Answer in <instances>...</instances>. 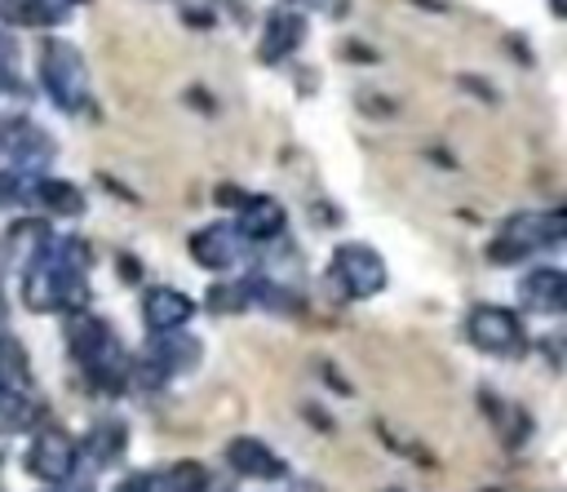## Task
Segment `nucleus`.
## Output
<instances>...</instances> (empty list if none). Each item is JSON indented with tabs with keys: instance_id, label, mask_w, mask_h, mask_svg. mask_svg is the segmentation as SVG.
Segmentation results:
<instances>
[{
	"instance_id": "nucleus-20",
	"label": "nucleus",
	"mask_w": 567,
	"mask_h": 492,
	"mask_svg": "<svg viewBox=\"0 0 567 492\" xmlns=\"http://www.w3.org/2000/svg\"><path fill=\"white\" fill-rule=\"evenodd\" d=\"M35 421V403L22 390H0V430H27Z\"/></svg>"
},
{
	"instance_id": "nucleus-26",
	"label": "nucleus",
	"mask_w": 567,
	"mask_h": 492,
	"mask_svg": "<svg viewBox=\"0 0 567 492\" xmlns=\"http://www.w3.org/2000/svg\"><path fill=\"white\" fill-rule=\"evenodd\" d=\"M297 9H319V4H328V0H292Z\"/></svg>"
},
{
	"instance_id": "nucleus-7",
	"label": "nucleus",
	"mask_w": 567,
	"mask_h": 492,
	"mask_svg": "<svg viewBox=\"0 0 567 492\" xmlns=\"http://www.w3.org/2000/svg\"><path fill=\"white\" fill-rule=\"evenodd\" d=\"M75 461H80V443H75L62 426L35 430V439H31V448H27V470H31L40 483L58 488V483L75 479Z\"/></svg>"
},
{
	"instance_id": "nucleus-12",
	"label": "nucleus",
	"mask_w": 567,
	"mask_h": 492,
	"mask_svg": "<svg viewBox=\"0 0 567 492\" xmlns=\"http://www.w3.org/2000/svg\"><path fill=\"white\" fill-rule=\"evenodd\" d=\"M226 461H230V470H239L244 479H266V483H275V479H284V474H288L284 457H279L270 443L252 439V434L230 439V443H226Z\"/></svg>"
},
{
	"instance_id": "nucleus-11",
	"label": "nucleus",
	"mask_w": 567,
	"mask_h": 492,
	"mask_svg": "<svg viewBox=\"0 0 567 492\" xmlns=\"http://www.w3.org/2000/svg\"><path fill=\"white\" fill-rule=\"evenodd\" d=\"M284 222H288V213H284V204L275 195H248L230 226L239 230L244 244H266V239L284 235Z\"/></svg>"
},
{
	"instance_id": "nucleus-21",
	"label": "nucleus",
	"mask_w": 567,
	"mask_h": 492,
	"mask_svg": "<svg viewBox=\"0 0 567 492\" xmlns=\"http://www.w3.org/2000/svg\"><path fill=\"white\" fill-rule=\"evenodd\" d=\"M164 492H204L208 488V470L199 461H177L164 479H159Z\"/></svg>"
},
{
	"instance_id": "nucleus-2",
	"label": "nucleus",
	"mask_w": 567,
	"mask_h": 492,
	"mask_svg": "<svg viewBox=\"0 0 567 492\" xmlns=\"http://www.w3.org/2000/svg\"><path fill=\"white\" fill-rule=\"evenodd\" d=\"M66 346H71V355H75V363L89 372V381L97 386V390H120L124 381H128V355H124V346L115 341V332L97 319V315H75L71 324H66Z\"/></svg>"
},
{
	"instance_id": "nucleus-9",
	"label": "nucleus",
	"mask_w": 567,
	"mask_h": 492,
	"mask_svg": "<svg viewBox=\"0 0 567 492\" xmlns=\"http://www.w3.org/2000/svg\"><path fill=\"white\" fill-rule=\"evenodd\" d=\"M195 363H199V341L177 332V337H159L155 341V350L137 363V377L146 372V386H159V381H168L177 372H190Z\"/></svg>"
},
{
	"instance_id": "nucleus-4",
	"label": "nucleus",
	"mask_w": 567,
	"mask_h": 492,
	"mask_svg": "<svg viewBox=\"0 0 567 492\" xmlns=\"http://www.w3.org/2000/svg\"><path fill=\"white\" fill-rule=\"evenodd\" d=\"M563 230H567L563 208H545V213H514V217L496 230V239H492L487 257H492V262H523V257L545 253L549 244H558V239H563Z\"/></svg>"
},
{
	"instance_id": "nucleus-3",
	"label": "nucleus",
	"mask_w": 567,
	"mask_h": 492,
	"mask_svg": "<svg viewBox=\"0 0 567 492\" xmlns=\"http://www.w3.org/2000/svg\"><path fill=\"white\" fill-rule=\"evenodd\" d=\"M40 84L58 111H80L89 102V66L71 40L40 44Z\"/></svg>"
},
{
	"instance_id": "nucleus-24",
	"label": "nucleus",
	"mask_w": 567,
	"mask_h": 492,
	"mask_svg": "<svg viewBox=\"0 0 567 492\" xmlns=\"http://www.w3.org/2000/svg\"><path fill=\"white\" fill-rule=\"evenodd\" d=\"M115 492H164V488H159V474H128L115 483Z\"/></svg>"
},
{
	"instance_id": "nucleus-16",
	"label": "nucleus",
	"mask_w": 567,
	"mask_h": 492,
	"mask_svg": "<svg viewBox=\"0 0 567 492\" xmlns=\"http://www.w3.org/2000/svg\"><path fill=\"white\" fill-rule=\"evenodd\" d=\"M62 0H0V22L9 27H53L62 22Z\"/></svg>"
},
{
	"instance_id": "nucleus-28",
	"label": "nucleus",
	"mask_w": 567,
	"mask_h": 492,
	"mask_svg": "<svg viewBox=\"0 0 567 492\" xmlns=\"http://www.w3.org/2000/svg\"><path fill=\"white\" fill-rule=\"evenodd\" d=\"M62 4H66V9H71V4H84V0H62Z\"/></svg>"
},
{
	"instance_id": "nucleus-5",
	"label": "nucleus",
	"mask_w": 567,
	"mask_h": 492,
	"mask_svg": "<svg viewBox=\"0 0 567 492\" xmlns=\"http://www.w3.org/2000/svg\"><path fill=\"white\" fill-rule=\"evenodd\" d=\"M332 279L341 284V293L346 297H377L381 288H385V279H390V270H385V262H381V253L377 248H368V244H341L337 253H332Z\"/></svg>"
},
{
	"instance_id": "nucleus-1",
	"label": "nucleus",
	"mask_w": 567,
	"mask_h": 492,
	"mask_svg": "<svg viewBox=\"0 0 567 492\" xmlns=\"http://www.w3.org/2000/svg\"><path fill=\"white\" fill-rule=\"evenodd\" d=\"M22 297L31 310H80L89 288H84V244L75 239H49L40 257L27 266Z\"/></svg>"
},
{
	"instance_id": "nucleus-25",
	"label": "nucleus",
	"mask_w": 567,
	"mask_h": 492,
	"mask_svg": "<svg viewBox=\"0 0 567 492\" xmlns=\"http://www.w3.org/2000/svg\"><path fill=\"white\" fill-rule=\"evenodd\" d=\"M53 492H93V488H89V483H75V479H66V483H58Z\"/></svg>"
},
{
	"instance_id": "nucleus-23",
	"label": "nucleus",
	"mask_w": 567,
	"mask_h": 492,
	"mask_svg": "<svg viewBox=\"0 0 567 492\" xmlns=\"http://www.w3.org/2000/svg\"><path fill=\"white\" fill-rule=\"evenodd\" d=\"M31 191L27 173H13V168H0V208H13L22 195Z\"/></svg>"
},
{
	"instance_id": "nucleus-10",
	"label": "nucleus",
	"mask_w": 567,
	"mask_h": 492,
	"mask_svg": "<svg viewBox=\"0 0 567 492\" xmlns=\"http://www.w3.org/2000/svg\"><path fill=\"white\" fill-rule=\"evenodd\" d=\"M190 257L204 270H230L244 257V239H239V230L230 222H213V226H199L190 235Z\"/></svg>"
},
{
	"instance_id": "nucleus-19",
	"label": "nucleus",
	"mask_w": 567,
	"mask_h": 492,
	"mask_svg": "<svg viewBox=\"0 0 567 492\" xmlns=\"http://www.w3.org/2000/svg\"><path fill=\"white\" fill-rule=\"evenodd\" d=\"M124 426L120 421H97L93 430H89V439H84V452L97 461V465H115L120 457H124Z\"/></svg>"
},
{
	"instance_id": "nucleus-6",
	"label": "nucleus",
	"mask_w": 567,
	"mask_h": 492,
	"mask_svg": "<svg viewBox=\"0 0 567 492\" xmlns=\"http://www.w3.org/2000/svg\"><path fill=\"white\" fill-rule=\"evenodd\" d=\"M465 337L470 346H478L483 355H523L527 337H523V324L509 306H474L470 319H465Z\"/></svg>"
},
{
	"instance_id": "nucleus-14",
	"label": "nucleus",
	"mask_w": 567,
	"mask_h": 492,
	"mask_svg": "<svg viewBox=\"0 0 567 492\" xmlns=\"http://www.w3.org/2000/svg\"><path fill=\"white\" fill-rule=\"evenodd\" d=\"M190 315H195V301L182 288L159 284L142 297V319H146L151 332H177L182 324H190Z\"/></svg>"
},
{
	"instance_id": "nucleus-15",
	"label": "nucleus",
	"mask_w": 567,
	"mask_h": 492,
	"mask_svg": "<svg viewBox=\"0 0 567 492\" xmlns=\"http://www.w3.org/2000/svg\"><path fill=\"white\" fill-rule=\"evenodd\" d=\"M301 40H306V18H301L297 9H275V13L266 18L261 40H257V58H261V62H279V58H288V53H297Z\"/></svg>"
},
{
	"instance_id": "nucleus-22",
	"label": "nucleus",
	"mask_w": 567,
	"mask_h": 492,
	"mask_svg": "<svg viewBox=\"0 0 567 492\" xmlns=\"http://www.w3.org/2000/svg\"><path fill=\"white\" fill-rule=\"evenodd\" d=\"M22 377H27V359L18 341L0 332V390H22Z\"/></svg>"
},
{
	"instance_id": "nucleus-13",
	"label": "nucleus",
	"mask_w": 567,
	"mask_h": 492,
	"mask_svg": "<svg viewBox=\"0 0 567 492\" xmlns=\"http://www.w3.org/2000/svg\"><path fill=\"white\" fill-rule=\"evenodd\" d=\"M518 301L536 315H558L567 306V275L558 266H532L518 279Z\"/></svg>"
},
{
	"instance_id": "nucleus-17",
	"label": "nucleus",
	"mask_w": 567,
	"mask_h": 492,
	"mask_svg": "<svg viewBox=\"0 0 567 492\" xmlns=\"http://www.w3.org/2000/svg\"><path fill=\"white\" fill-rule=\"evenodd\" d=\"M44 244H49V226L27 217V222H18V226L4 235V248H0V253H4L13 266H22V270H27V266L40 257V248H44Z\"/></svg>"
},
{
	"instance_id": "nucleus-27",
	"label": "nucleus",
	"mask_w": 567,
	"mask_h": 492,
	"mask_svg": "<svg viewBox=\"0 0 567 492\" xmlns=\"http://www.w3.org/2000/svg\"><path fill=\"white\" fill-rule=\"evenodd\" d=\"M549 9H554V18H563V0H549Z\"/></svg>"
},
{
	"instance_id": "nucleus-18",
	"label": "nucleus",
	"mask_w": 567,
	"mask_h": 492,
	"mask_svg": "<svg viewBox=\"0 0 567 492\" xmlns=\"http://www.w3.org/2000/svg\"><path fill=\"white\" fill-rule=\"evenodd\" d=\"M31 195H35L49 213H62V217L84 213V195H80V186L62 182V177H40V182H31Z\"/></svg>"
},
{
	"instance_id": "nucleus-8",
	"label": "nucleus",
	"mask_w": 567,
	"mask_h": 492,
	"mask_svg": "<svg viewBox=\"0 0 567 492\" xmlns=\"http://www.w3.org/2000/svg\"><path fill=\"white\" fill-rule=\"evenodd\" d=\"M0 155L9 160L13 173H31L53 160V137L27 115H9L0 120Z\"/></svg>"
}]
</instances>
